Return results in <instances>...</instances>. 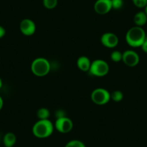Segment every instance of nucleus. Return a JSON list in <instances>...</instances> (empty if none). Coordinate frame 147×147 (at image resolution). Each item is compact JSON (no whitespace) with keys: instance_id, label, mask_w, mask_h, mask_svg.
<instances>
[{"instance_id":"nucleus-7","label":"nucleus","mask_w":147,"mask_h":147,"mask_svg":"<svg viewBox=\"0 0 147 147\" xmlns=\"http://www.w3.org/2000/svg\"><path fill=\"white\" fill-rule=\"evenodd\" d=\"M102 45L107 49H114L119 43V39L116 34L111 32H105L100 38Z\"/></svg>"},{"instance_id":"nucleus-10","label":"nucleus","mask_w":147,"mask_h":147,"mask_svg":"<svg viewBox=\"0 0 147 147\" xmlns=\"http://www.w3.org/2000/svg\"><path fill=\"white\" fill-rule=\"evenodd\" d=\"M113 9L111 0H97L94 2V10L97 14L104 15Z\"/></svg>"},{"instance_id":"nucleus-8","label":"nucleus","mask_w":147,"mask_h":147,"mask_svg":"<svg viewBox=\"0 0 147 147\" xmlns=\"http://www.w3.org/2000/svg\"><path fill=\"white\" fill-rule=\"evenodd\" d=\"M122 61L127 66L134 67V66H137L139 63V55L135 51L127 50L123 53Z\"/></svg>"},{"instance_id":"nucleus-21","label":"nucleus","mask_w":147,"mask_h":147,"mask_svg":"<svg viewBox=\"0 0 147 147\" xmlns=\"http://www.w3.org/2000/svg\"><path fill=\"white\" fill-rule=\"evenodd\" d=\"M64 116H66V115H65V113L63 110H59L56 112V119H57V118H62V117H64Z\"/></svg>"},{"instance_id":"nucleus-6","label":"nucleus","mask_w":147,"mask_h":147,"mask_svg":"<svg viewBox=\"0 0 147 147\" xmlns=\"http://www.w3.org/2000/svg\"><path fill=\"white\" fill-rule=\"evenodd\" d=\"M54 127L56 131L61 134H68L73 129L74 123L70 118L64 116L56 119L54 123Z\"/></svg>"},{"instance_id":"nucleus-9","label":"nucleus","mask_w":147,"mask_h":147,"mask_svg":"<svg viewBox=\"0 0 147 147\" xmlns=\"http://www.w3.org/2000/svg\"><path fill=\"white\" fill-rule=\"evenodd\" d=\"M20 30L22 35L25 36H31L34 35L36 31V25L33 20L26 18L20 22Z\"/></svg>"},{"instance_id":"nucleus-5","label":"nucleus","mask_w":147,"mask_h":147,"mask_svg":"<svg viewBox=\"0 0 147 147\" xmlns=\"http://www.w3.org/2000/svg\"><path fill=\"white\" fill-rule=\"evenodd\" d=\"M91 100L97 105H105L110 101V93L106 89L96 88L92 92Z\"/></svg>"},{"instance_id":"nucleus-25","label":"nucleus","mask_w":147,"mask_h":147,"mask_svg":"<svg viewBox=\"0 0 147 147\" xmlns=\"http://www.w3.org/2000/svg\"><path fill=\"white\" fill-rule=\"evenodd\" d=\"M2 87V79H1V77H0V90H1Z\"/></svg>"},{"instance_id":"nucleus-20","label":"nucleus","mask_w":147,"mask_h":147,"mask_svg":"<svg viewBox=\"0 0 147 147\" xmlns=\"http://www.w3.org/2000/svg\"><path fill=\"white\" fill-rule=\"evenodd\" d=\"M133 3L136 7L140 8H145L147 5V0H132Z\"/></svg>"},{"instance_id":"nucleus-16","label":"nucleus","mask_w":147,"mask_h":147,"mask_svg":"<svg viewBox=\"0 0 147 147\" xmlns=\"http://www.w3.org/2000/svg\"><path fill=\"white\" fill-rule=\"evenodd\" d=\"M64 147H86V145L80 140L74 139L66 143Z\"/></svg>"},{"instance_id":"nucleus-12","label":"nucleus","mask_w":147,"mask_h":147,"mask_svg":"<svg viewBox=\"0 0 147 147\" xmlns=\"http://www.w3.org/2000/svg\"><path fill=\"white\" fill-rule=\"evenodd\" d=\"M134 23L136 26L141 27L142 28L144 25H145L147 22V15L144 11H140L137 12L134 18Z\"/></svg>"},{"instance_id":"nucleus-11","label":"nucleus","mask_w":147,"mask_h":147,"mask_svg":"<svg viewBox=\"0 0 147 147\" xmlns=\"http://www.w3.org/2000/svg\"><path fill=\"white\" fill-rule=\"evenodd\" d=\"M92 61L87 56H82L78 58L77 61V66L80 70L84 72H89L91 66Z\"/></svg>"},{"instance_id":"nucleus-18","label":"nucleus","mask_w":147,"mask_h":147,"mask_svg":"<svg viewBox=\"0 0 147 147\" xmlns=\"http://www.w3.org/2000/svg\"><path fill=\"white\" fill-rule=\"evenodd\" d=\"M110 59L112 61L115 62V63H118L122 61L123 53H121L119 51H113L110 54Z\"/></svg>"},{"instance_id":"nucleus-23","label":"nucleus","mask_w":147,"mask_h":147,"mask_svg":"<svg viewBox=\"0 0 147 147\" xmlns=\"http://www.w3.org/2000/svg\"><path fill=\"white\" fill-rule=\"evenodd\" d=\"M6 34V30L3 26L0 25V39H2Z\"/></svg>"},{"instance_id":"nucleus-13","label":"nucleus","mask_w":147,"mask_h":147,"mask_svg":"<svg viewBox=\"0 0 147 147\" xmlns=\"http://www.w3.org/2000/svg\"><path fill=\"white\" fill-rule=\"evenodd\" d=\"M17 142V136L14 133L8 132L4 136L3 144L5 147H13Z\"/></svg>"},{"instance_id":"nucleus-15","label":"nucleus","mask_w":147,"mask_h":147,"mask_svg":"<svg viewBox=\"0 0 147 147\" xmlns=\"http://www.w3.org/2000/svg\"><path fill=\"white\" fill-rule=\"evenodd\" d=\"M110 99L115 102H120L123 99V93L120 90H115L110 93Z\"/></svg>"},{"instance_id":"nucleus-14","label":"nucleus","mask_w":147,"mask_h":147,"mask_svg":"<svg viewBox=\"0 0 147 147\" xmlns=\"http://www.w3.org/2000/svg\"><path fill=\"white\" fill-rule=\"evenodd\" d=\"M37 117L39 120H46L49 119L51 115L50 110L46 107H40L37 110Z\"/></svg>"},{"instance_id":"nucleus-22","label":"nucleus","mask_w":147,"mask_h":147,"mask_svg":"<svg viewBox=\"0 0 147 147\" xmlns=\"http://www.w3.org/2000/svg\"><path fill=\"white\" fill-rule=\"evenodd\" d=\"M141 48L144 53H147V35H146V38H145V40H144L143 44L141 45Z\"/></svg>"},{"instance_id":"nucleus-4","label":"nucleus","mask_w":147,"mask_h":147,"mask_svg":"<svg viewBox=\"0 0 147 147\" xmlns=\"http://www.w3.org/2000/svg\"><path fill=\"white\" fill-rule=\"evenodd\" d=\"M110 66L108 63L102 59H96L91 63L89 73L97 77H105L109 73Z\"/></svg>"},{"instance_id":"nucleus-19","label":"nucleus","mask_w":147,"mask_h":147,"mask_svg":"<svg viewBox=\"0 0 147 147\" xmlns=\"http://www.w3.org/2000/svg\"><path fill=\"white\" fill-rule=\"evenodd\" d=\"M113 9L115 10L121 9L123 6V0H111Z\"/></svg>"},{"instance_id":"nucleus-24","label":"nucleus","mask_w":147,"mask_h":147,"mask_svg":"<svg viewBox=\"0 0 147 147\" xmlns=\"http://www.w3.org/2000/svg\"><path fill=\"white\" fill-rule=\"evenodd\" d=\"M3 105H4L3 99H2V97L0 96V111L2 110V107H3Z\"/></svg>"},{"instance_id":"nucleus-3","label":"nucleus","mask_w":147,"mask_h":147,"mask_svg":"<svg viewBox=\"0 0 147 147\" xmlns=\"http://www.w3.org/2000/svg\"><path fill=\"white\" fill-rule=\"evenodd\" d=\"M30 69L32 73L35 76L43 77L48 75L50 72L51 63L46 58H36L31 63Z\"/></svg>"},{"instance_id":"nucleus-26","label":"nucleus","mask_w":147,"mask_h":147,"mask_svg":"<svg viewBox=\"0 0 147 147\" xmlns=\"http://www.w3.org/2000/svg\"><path fill=\"white\" fill-rule=\"evenodd\" d=\"M144 9H144V12H145V13L146 14V15H147V5L146 6V7L144 8Z\"/></svg>"},{"instance_id":"nucleus-17","label":"nucleus","mask_w":147,"mask_h":147,"mask_svg":"<svg viewBox=\"0 0 147 147\" xmlns=\"http://www.w3.org/2000/svg\"><path fill=\"white\" fill-rule=\"evenodd\" d=\"M43 5L48 9H53L58 5V0H43Z\"/></svg>"},{"instance_id":"nucleus-2","label":"nucleus","mask_w":147,"mask_h":147,"mask_svg":"<svg viewBox=\"0 0 147 147\" xmlns=\"http://www.w3.org/2000/svg\"><path fill=\"white\" fill-rule=\"evenodd\" d=\"M54 129V125L49 119L38 120L32 126V132L36 138H46L53 134Z\"/></svg>"},{"instance_id":"nucleus-1","label":"nucleus","mask_w":147,"mask_h":147,"mask_svg":"<svg viewBox=\"0 0 147 147\" xmlns=\"http://www.w3.org/2000/svg\"><path fill=\"white\" fill-rule=\"evenodd\" d=\"M146 34L143 28L134 26L130 28L125 34V40L129 46L139 48L144 43Z\"/></svg>"}]
</instances>
